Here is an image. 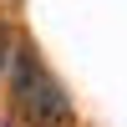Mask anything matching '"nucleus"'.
Returning a JSON list of instances; mask_svg holds the SVG:
<instances>
[{"instance_id": "obj_1", "label": "nucleus", "mask_w": 127, "mask_h": 127, "mask_svg": "<svg viewBox=\"0 0 127 127\" xmlns=\"http://www.w3.org/2000/svg\"><path fill=\"white\" fill-rule=\"evenodd\" d=\"M10 97H15V112L31 127H71L66 92H61V81L41 66V56L31 46L10 51Z\"/></svg>"}, {"instance_id": "obj_2", "label": "nucleus", "mask_w": 127, "mask_h": 127, "mask_svg": "<svg viewBox=\"0 0 127 127\" xmlns=\"http://www.w3.org/2000/svg\"><path fill=\"white\" fill-rule=\"evenodd\" d=\"M10 61V36H5V26H0V66Z\"/></svg>"}]
</instances>
